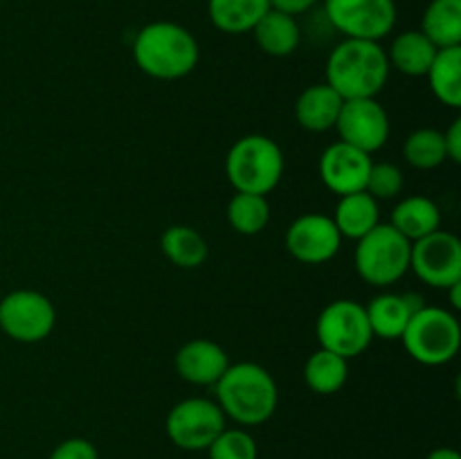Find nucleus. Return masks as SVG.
I'll use <instances>...</instances> for the list:
<instances>
[{
	"mask_svg": "<svg viewBox=\"0 0 461 459\" xmlns=\"http://www.w3.org/2000/svg\"><path fill=\"white\" fill-rule=\"evenodd\" d=\"M277 382L257 363H237L216 381V403L239 426H259L277 410Z\"/></svg>",
	"mask_w": 461,
	"mask_h": 459,
	"instance_id": "2",
	"label": "nucleus"
},
{
	"mask_svg": "<svg viewBox=\"0 0 461 459\" xmlns=\"http://www.w3.org/2000/svg\"><path fill=\"white\" fill-rule=\"evenodd\" d=\"M349 376V360L320 346L304 364V381L315 394H336Z\"/></svg>",
	"mask_w": 461,
	"mask_h": 459,
	"instance_id": "25",
	"label": "nucleus"
},
{
	"mask_svg": "<svg viewBox=\"0 0 461 459\" xmlns=\"http://www.w3.org/2000/svg\"><path fill=\"white\" fill-rule=\"evenodd\" d=\"M430 90L441 104L450 108L461 106V45L437 50L430 70L426 72Z\"/></svg>",
	"mask_w": 461,
	"mask_h": 459,
	"instance_id": "23",
	"label": "nucleus"
},
{
	"mask_svg": "<svg viewBox=\"0 0 461 459\" xmlns=\"http://www.w3.org/2000/svg\"><path fill=\"white\" fill-rule=\"evenodd\" d=\"M421 32L439 50L461 45V0H430L421 16Z\"/></svg>",
	"mask_w": 461,
	"mask_h": 459,
	"instance_id": "24",
	"label": "nucleus"
},
{
	"mask_svg": "<svg viewBox=\"0 0 461 459\" xmlns=\"http://www.w3.org/2000/svg\"><path fill=\"white\" fill-rule=\"evenodd\" d=\"M210 459H257V441L241 428H225L210 446Z\"/></svg>",
	"mask_w": 461,
	"mask_h": 459,
	"instance_id": "29",
	"label": "nucleus"
},
{
	"mask_svg": "<svg viewBox=\"0 0 461 459\" xmlns=\"http://www.w3.org/2000/svg\"><path fill=\"white\" fill-rule=\"evenodd\" d=\"M365 192L376 201H385V198H396L403 192V171L392 162H372L369 169L367 183H365Z\"/></svg>",
	"mask_w": 461,
	"mask_h": 459,
	"instance_id": "30",
	"label": "nucleus"
},
{
	"mask_svg": "<svg viewBox=\"0 0 461 459\" xmlns=\"http://www.w3.org/2000/svg\"><path fill=\"white\" fill-rule=\"evenodd\" d=\"M162 252L178 268H198L207 259V243L189 225H171L162 234Z\"/></svg>",
	"mask_w": 461,
	"mask_h": 459,
	"instance_id": "26",
	"label": "nucleus"
},
{
	"mask_svg": "<svg viewBox=\"0 0 461 459\" xmlns=\"http://www.w3.org/2000/svg\"><path fill=\"white\" fill-rule=\"evenodd\" d=\"M324 14L345 39L378 43L394 30L399 18L394 0H324Z\"/></svg>",
	"mask_w": 461,
	"mask_h": 459,
	"instance_id": "8",
	"label": "nucleus"
},
{
	"mask_svg": "<svg viewBox=\"0 0 461 459\" xmlns=\"http://www.w3.org/2000/svg\"><path fill=\"white\" fill-rule=\"evenodd\" d=\"M318 169L329 192L336 196H347V194L365 192V183L372 169V156L338 140L324 148Z\"/></svg>",
	"mask_w": 461,
	"mask_h": 459,
	"instance_id": "14",
	"label": "nucleus"
},
{
	"mask_svg": "<svg viewBox=\"0 0 461 459\" xmlns=\"http://www.w3.org/2000/svg\"><path fill=\"white\" fill-rule=\"evenodd\" d=\"M421 306L426 304L417 292H403V295L383 292V295H376L365 306L372 336L383 338V340H401L408 322Z\"/></svg>",
	"mask_w": 461,
	"mask_h": 459,
	"instance_id": "15",
	"label": "nucleus"
},
{
	"mask_svg": "<svg viewBox=\"0 0 461 459\" xmlns=\"http://www.w3.org/2000/svg\"><path fill=\"white\" fill-rule=\"evenodd\" d=\"M57 322V310L48 295L30 288L12 291L0 300V328L12 340L41 342L52 333Z\"/></svg>",
	"mask_w": 461,
	"mask_h": 459,
	"instance_id": "9",
	"label": "nucleus"
},
{
	"mask_svg": "<svg viewBox=\"0 0 461 459\" xmlns=\"http://www.w3.org/2000/svg\"><path fill=\"white\" fill-rule=\"evenodd\" d=\"M315 4H318V0H270V9L291 14V16L309 12V9L315 7Z\"/></svg>",
	"mask_w": 461,
	"mask_h": 459,
	"instance_id": "33",
	"label": "nucleus"
},
{
	"mask_svg": "<svg viewBox=\"0 0 461 459\" xmlns=\"http://www.w3.org/2000/svg\"><path fill=\"white\" fill-rule=\"evenodd\" d=\"M257 45L270 57H288L297 50L302 39L300 22L291 14L268 9L259 22L252 27Z\"/></svg>",
	"mask_w": 461,
	"mask_h": 459,
	"instance_id": "19",
	"label": "nucleus"
},
{
	"mask_svg": "<svg viewBox=\"0 0 461 459\" xmlns=\"http://www.w3.org/2000/svg\"><path fill=\"white\" fill-rule=\"evenodd\" d=\"M444 144H446V156L448 160H453L455 165L461 162V120H453V124L448 126V130L444 133Z\"/></svg>",
	"mask_w": 461,
	"mask_h": 459,
	"instance_id": "32",
	"label": "nucleus"
},
{
	"mask_svg": "<svg viewBox=\"0 0 461 459\" xmlns=\"http://www.w3.org/2000/svg\"><path fill=\"white\" fill-rule=\"evenodd\" d=\"M201 50L187 27L171 21L144 25L133 40V58L153 79H183L196 68Z\"/></svg>",
	"mask_w": 461,
	"mask_h": 459,
	"instance_id": "3",
	"label": "nucleus"
},
{
	"mask_svg": "<svg viewBox=\"0 0 461 459\" xmlns=\"http://www.w3.org/2000/svg\"><path fill=\"white\" fill-rule=\"evenodd\" d=\"M342 238H363L378 225V201L367 192H356L340 196L336 214L331 216Z\"/></svg>",
	"mask_w": 461,
	"mask_h": 459,
	"instance_id": "20",
	"label": "nucleus"
},
{
	"mask_svg": "<svg viewBox=\"0 0 461 459\" xmlns=\"http://www.w3.org/2000/svg\"><path fill=\"white\" fill-rule=\"evenodd\" d=\"M50 459H99V453L88 439L72 436V439L61 441V444L52 450Z\"/></svg>",
	"mask_w": 461,
	"mask_h": 459,
	"instance_id": "31",
	"label": "nucleus"
},
{
	"mask_svg": "<svg viewBox=\"0 0 461 459\" xmlns=\"http://www.w3.org/2000/svg\"><path fill=\"white\" fill-rule=\"evenodd\" d=\"M426 459H461V454L455 448H437Z\"/></svg>",
	"mask_w": 461,
	"mask_h": 459,
	"instance_id": "34",
	"label": "nucleus"
},
{
	"mask_svg": "<svg viewBox=\"0 0 461 459\" xmlns=\"http://www.w3.org/2000/svg\"><path fill=\"white\" fill-rule=\"evenodd\" d=\"M437 45L421 30H408L394 36L387 52L392 68L408 76H426L437 57Z\"/></svg>",
	"mask_w": 461,
	"mask_h": 459,
	"instance_id": "18",
	"label": "nucleus"
},
{
	"mask_svg": "<svg viewBox=\"0 0 461 459\" xmlns=\"http://www.w3.org/2000/svg\"><path fill=\"white\" fill-rule=\"evenodd\" d=\"M228 367L230 360L223 346L207 338L185 342L176 354V369L180 378L194 385H216Z\"/></svg>",
	"mask_w": 461,
	"mask_h": 459,
	"instance_id": "16",
	"label": "nucleus"
},
{
	"mask_svg": "<svg viewBox=\"0 0 461 459\" xmlns=\"http://www.w3.org/2000/svg\"><path fill=\"white\" fill-rule=\"evenodd\" d=\"M403 156L417 169H435L448 160L446 156L444 133L437 129H419L408 135L403 144Z\"/></svg>",
	"mask_w": 461,
	"mask_h": 459,
	"instance_id": "28",
	"label": "nucleus"
},
{
	"mask_svg": "<svg viewBox=\"0 0 461 459\" xmlns=\"http://www.w3.org/2000/svg\"><path fill=\"white\" fill-rule=\"evenodd\" d=\"M268 9L270 0H207L212 25L225 34L252 32Z\"/></svg>",
	"mask_w": 461,
	"mask_h": 459,
	"instance_id": "22",
	"label": "nucleus"
},
{
	"mask_svg": "<svg viewBox=\"0 0 461 459\" xmlns=\"http://www.w3.org/2000/svg\"><path fill=\"white\" fill-rule=\"evenodd\" d=\"M401 340L417 363L439 367L457 356L461 345L459 320L439 306H421L408 322Z\"/></svg>",
	"mask_w": 461,
	"mask_h": 459,
	"instance_id": "5",
	"label": "nucleus"
},
{
	"mask_svg": "<svg viewBox=\"0 0 461 459\" xmlns=\"http://www.w3.org/2000/svg\"><path fill=\"white\" fill-rule=\"evenodd\" d=\"M315 333L322 349L347 360L363 354L374 338L365 306L351 300H336L324 306L315 324Z\"/></svg>",
	"mask_w": 461,
	"mask_h": 459,
	"instance_id": "7",
	"label": "nucleus"
},
{
	"mask_svg": "<svg viewBox=\"0 0 461 459\" xmlns=\"http://www.w3.org/2000/svg\"><path fill=\"white\" fill-rule=\"evenodd\" d=\"M412 241L396 232L390 223H378L372 232L358 238L354 252V264L360 277L372 286L396 284L410 270Z\"/></svg>",
	"mask_w": 461,
	"mask_h": 459,
	"instance_id": "6",
	"label": "nucleus"
},
{
	"mask_svg": "<svg viewBox=\"0 0 461 459\" xmlns=\"http://www.w3.org/2000/svg\"><path fill=\"white\" fill-rule=\"evenodd\" d=\"M390 225L408 241H417L439 230L441 212L428 196H408L394 207Z\"/></svg>",
	"mask_w": 461,
	"mask_h": 459,
	"instance_id": "21",
	"label": "nucleus"
},
{
	"mask_svg": "<svg viewBox=\"0 0 461 459\" xmlns=\"http://www.w3.org/2000/svg\"><path fill=\"white\" fill-rule=\"evenodd\" d=\"M333 129L340 133V142L372 156L390 138V117L385 108L376 102V97L347 99Z\"/></svg>",
	"mask_w": 461,
	"mask_h": 459,
	"instance_id": "12",
	"label": "nucleus"
},
{
	"mask_svg": "<svg viewBox=\"0 0 461 459\" xmlns=\"http://www.w3.org/2000/svg\"><path fill=\"white\" fill-rule=\"evenodd\" d=\"M345 99L327 84H313L300 93L295 102V117L300 126L313 133H322L336 126Z\"/></svg>",
	"mask_w": 461,
	"mask_h": 459,
	"instance_id": "17",
	"label": "nucleus"
},
{
	"mask_svg": "<svg viewBox=\"0 0 461 459\" xmlns=\"http://www.w3.org/2000/svg\"><path fill=\"white\" fill-rule=\"evenodd\" d=\"M390 76L387 52L378 40L345 39L327 58V81L342 99H374Z\"/></svg>",
	"mask_w": 461,
	"mask_h": 459,
	"instance_id": "1",
	"label": "nucleus"
},
{
	"mask_svg": "<svg viewBox=\"0 0 461 459\" xmlns=\"http://www.w3.org/2000/svg\"><path fill=\"white\" fill-rule=\"evenodd\" d=\"M342 237L327 214H302L286 232V248L302 264H324L340 250Z\"/></svg>",
	"mask_w": 461,
	"mask_h": 459,
	"instance_id": "13",
	"label": "nucleus"
},
{
	"mask_svg": "<svg viewBox=\"0 0 461 459\" xmlns=\"http://www.w3.org/2000/svg\"><path fill=\"white\" fill-rule=\"evenodd\" d=\"M225 174L237 192L266 196L282 180L284 153L266 135H243L230 147Z\"/></svg>",
	"mask_w": 461,
	"mask_h": 459,
	"instance_id": "4",
	"label": "nucleus"
},
{
	"mask_svg": "<svg viewBox=\"0 0 461 459\" xmlns=\"http://www.w3.org/2000/svg\"><path fill=\"white\" fill-rule=\"evenodd\" d=\"M410 268L432 288H450L461 282V243L453 232L435 230L412 241Z\"/></svg>",
	"mask_w": 461,
	"mask_h": 459,
	"instance_id": "11",
	"label": "nucleus"
},
{
	"mask_svg": "<svg viewBox=\"0 0 461 459\" xmlns=\"http://www.w3.org/2000/svg\"><path fill=\"white\" fill-rule=\"evenodd\" d=\"M228 220L239 234H259L270 220V205L259 194L237 192L228 202Z\"/></svg>",
	"mask_w": 461,
	"mask_h": 459,
	"instance_id": "27",
	"label": "nucleus"
},
{
	"mask_svg": "<svg viewBox=\"0 0 461 459\" xmlns=\"http://www.w3.org/2000/svg\"><path fill=\"white\" fill-rule=\"evenodd\" d=\"M225 414L216 400L185 399L167 414L165 430L174 446L183 450H207L225 430Z\"/></svg>",
	"mask_w": 461,
	"mask_h": 459,
	"instance_id": "10",
	"label": "nucleus"
},
{
	"mask_svg": "<svg viewBox=\"0 0 461 459\" xmlns=\"http://www.w3.org/2000/svg\"><path fill=\"white\" fill-rule=\"evenodd\" d=\"M459 288H461V282L459 284H453L450 288H446V291H450V302H453L455 309H461V300H459Z\"/></svg>",
	"mask_w": 461,
	"mask_h": 459,
	"instance_id": "35",
	"label": "nucleus"
}]
</instances>
